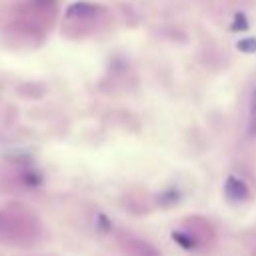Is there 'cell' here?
Segmentation results:
<instances>
[{
    "instance_id": "obj_1",
    "label": "cell",
    "mask_w": 256,
    "mask_h": 256,
    "mask_svg": "<svg viewBox=\"0 0 256 256\" xmlns=\"http://www.w3.org/2000/svg\"><path fill=\"white\" fill-rule=\"evenodd\" d=\"M224 192H226V196H228L230 200H234V202H240V200H246V198H248V186H246L240 178H236V176H228V178H226Z\"/></svg>"
},
{
    "instance_id": "obj_2",
    "label": "cell",
    "mask_w": 256,
    "mask_h": 256,
    "mask_svg": "<svg viewBox=\"0 0 256 256\" xmlns=\"http://www.w3.org/2000/svg\"><path fill=\"white\" fill-rule=\"evenodd\" d=\"M248 136H256V90L252 92L248 108Z\"/></svg>"
},
{
    "instance_id": "obj_3",
    "label": "cell",
    "mask_w": 256,
    "mask_h": 256,
    "mask_svg": "<svg viewBox=\"0 0 256 256\" xmlns=\"http://www.w3.org/2000/svg\"><path fill=\"white\" fill-rule=\"evenodd\" d=\"M248 28H250V22H248L246 14H244V12H236V14H234V20H232V24H230V30H232V32H244V30H248Z\"/></svg>"
},
{
    "instance_id": "obj_4",
    "label": "cell",
    "mask_w": 256,
    "mask_h": 256,
    "mask_svg": "<svg viewBox=\"0 0 256 256\" xmlns=\"http://www.w3.org/2000/svg\"><path fill=\"white\" fill-rule=\"evenodd\" d=\"M236 48L244 54H254L256 52V36H246V38H240L236 42Z\"/></svg>"
}]
</instances>
